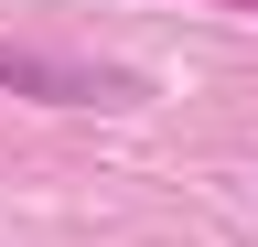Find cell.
<instances>
[{"mask_svg":"<svg viewBox=\"0 0 258 247\" xmlns=\"http://www.w3.org/2000/svg\"><path fill=\"white\" fill-rule=\"evenodd\" d=\"M0 86H11V97H54V108H118V97H129V75L43 65V54H11V43H0Z\"/></svg>","mask_w":258,"mask_h":247,"instance_id":"obj_1","label":"cell"}]
</instances>
